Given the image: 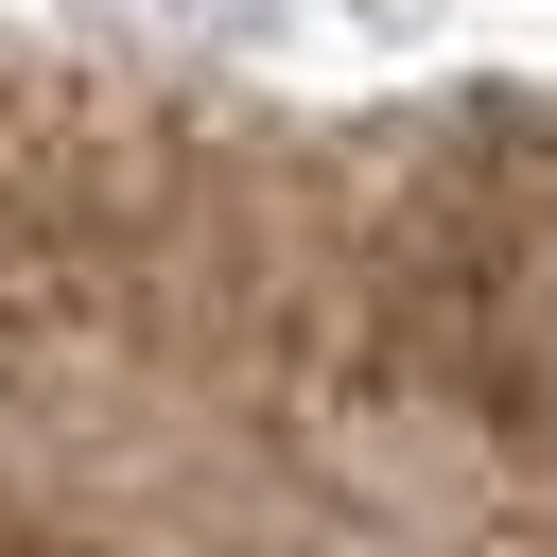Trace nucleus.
Wrapping results in <instances>:
<instances>
[{"mask_svg": "<svg viewBox=\"0 0 557 557\" xmlns=\"http://www.w3.org/2000/svg\"><path fill=\"white\" fill-rule=\"evenodd\" d=\"M17 17H87L139 52H383L400 0H17Z\"/></svg>", "mask_w": 557, "mask_h": 557, "instance_id": "nucleus-1", "label": "nucleus"}]
</instances>
